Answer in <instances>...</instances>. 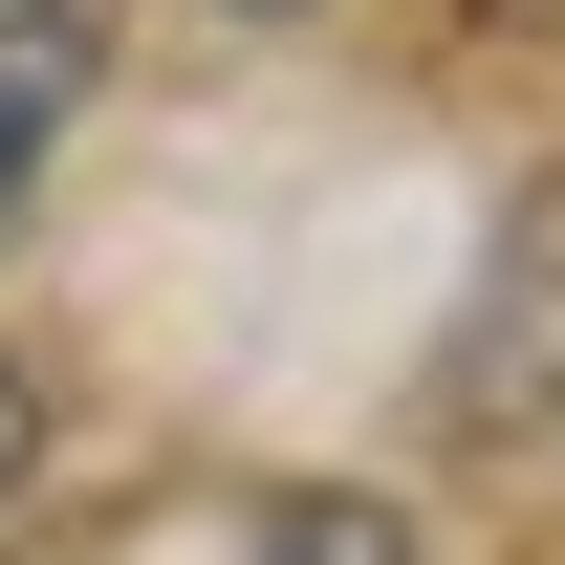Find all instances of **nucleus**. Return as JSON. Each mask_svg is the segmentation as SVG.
<instances>
[{"mask_svg": "<svg viewBox=\"0 0 565 565\" xmlns=\"http://www.w3.org/2000/svg\"><path fill=\"white\" fill-rule=\"evenodd\" d=\"M457 414H479V435H565V174L500 217V262H479V327H457Z\"/></svg>", "mask_w": 565, "mask_h": 565, "instance_id": "1", "label": "nucleus"}, {"mask_svg": "<svg viewBox=\"0 0 565 565\" xmlns=\"http://www.w3.org/2000/svg\"><path fill=\"white\" fill-rule=\"evenodd\" d=\"M87 87H109V22H87V0H0V262H22V217L66 174Z\"/></svg>", "mask_w": 565, "mask_h": 565, "instance_id": "2", "label": "nucleus"}, {"mask_svg": "<svg viewBox=\"0 0 565 565\" xmlns=\"http://www.w3.org/2000/svg\"><path fill=\"white\" fill-rule=\"evenodd\" d=\"M239 565H414V522H392V500H262Z\"/></svg>", "mask_w": 565, "mask_h": 565, "instance_id": "3", "label": "nucleus"}, {"mask_svg": "<svg viewBox=\"0 0 565 565\" xmlns=\"http://www.w3.org/2000/svg\"><path fill=\"white\" fill-rule=\"evenodd\" d=\"M44 479V392H22V370H0V500Z\"/></svg>", "mask_w": 565, "mask_h": 565, "instance_id": "4", "label": "nucleus"}, {"mask_svg": "<svg viewBox=\"0 0 565 565\" xmlns=\"http://www.w3.org/2000/svg\"><path fill=\"white\" fill-rule=\"evenodd\" d=\"M217 22H305V0H217Z\"/></svg>", "mask_w": 565, "mask_h": 565, "instance_id": "5", "label": "nucleus"}]
</instances>
